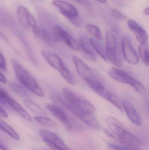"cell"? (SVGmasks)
Segmentation results:
<instances>
[{
	"label": "cell",
	"mask_w": 149,
	"mask_h": 150,
	"mask_svg": "<svg viewBox=\"0 0 149 150\" xmlns=\"http://www.w3.org/2000/svg\"><path fill=\"white\" fill-rule=\"evenodd\" d=\"M50 150L49 149H39V150Z\"/></svg>",
	"instance_id": "d590c367"
},
{
	"label": "cell",
	"mask_w": 149,
	"mask_h": 150,
	"mask_svg": "<svg viewBox=\"0 0 149 150\" xmlns=\"http://www.w3.org/2000/svg\"><path fill=\"white\" fill-rule=\"evenodd\" d=\"M8 105L15 111L23 119L29 122H31L32 119L26 110L19 104L15 100L11 97L8 101Z\"/></svg>",
	"instance_id": "ac0fdd59"
},
{
	"label": "cell",
	"mask_w": 149,
	"mask_h": 150,
	"mask_svg": "<svg viewBox=\"0 0 149 150\" xmlns=\"http://www.w3.org/2000/svg\"><path fill=\"white\" fill-rule=\"evenodd\" d=\"M39 134L43 141L52 150H71L64 141L55 133L47 130H41Z\"/></svg>",
	"instance_id": "ba28073f"
},
{
	"label": "cell",
	"mask_w": 149,
	"mask_h": 150,
	"mask_svg": "<svg viewBox=\"0 0 149 150\" xmlns=\"http://www.w3.org/2000/svg\"><path fill=\"white\" fill-rule=\"evenodd\" d=\"M59 99L60 102L71 112L87 126L94 129H98L100 128V126L99 122L95 118V115L90 114L84 110L69 104L63 98V97H59Z\"/></svg>",
	"instance_id": "5b68a950"
},
{
	"label": "cell",
	"mask_w": 149,
	"mask_h": 150,
	"mask_svg": "<svg viewBox=\"0 0 149 150\" xmlns=\"http://www.w3.org/2000/svg\"><path fill=\"white\" fill-rule=\"evenodd\" d=\"M62 92L63 98L66 102L90 114L95 115L96 109L89 101L66 87L63 89Z\"/></svg>",
	"instance_id": "277c9868"
},
{
	"label": "cell",
	"mask_w": 149,
	"mask_h": 150,
	"mask_svg": "<svg viewBox=\"0 0 149 150\" xmlns=\"http://www.w3.org/2000/svg\"><path fill=\"white\" fill-rule=\"evenodd\" d=\"M89 41L94 51L96 52L103 60L105 61L107 60L108 58L106 53V48L101 42V41L97 40L94 38L89 39Z\"/></svg>",
	"instance_id": "ffe728a7"
},
{
	"label": "cell",
	"mask_w": 149,
	"mask_h": 150,
	"mask_svg": "<svg viewBox=\"0 0 149 150\" xmlns=\"http://www.w3.org/2000/svg\"><path fill=\"white\" fill-rule=\"evenodd\" d=\"M73 62L75 67L77 74L85 82L89 80L99 79L96 73L83 60L77 56H73Z\"/></svg>",
	"instance_id": "9c48e42d"
},
{
	"label": "cell",
	"mask_w": 149,
	"mask_h": 150,
	"mask_svg": "<svg viewBox=\"0 0 149 150\" xmlns=\"http://www.w3.org/2000/svg\"><path fill=\"white\" fill-rule=\"evenodd\" d=\"M111 13L113 17L118 20L120 21H125L127 20V16L117 10H111Z\"/></svg>",
	"instance_id": "f1b7e54d"
},
{
	"label": "cell",
	"mask_w": 149,
	"mask_h": 150,
	"mask_svg": "<svg viewBox=\"0 0 149 150\" xmlns=\"http://www.w3.org/2000/svg\"><path fill=\"white\" fill-rule=\"evenodd\" d=\"M0 69L3 71L6 70V62L5 58L0 53Z\"/></svg>",
	"instance_id": "f546056e"
},
{
	"label": "cell",
	"mask_w": 149,
	"mask_h": 150,
	"mask_svg": "<svg viewBox=\"0 0 149 150\" xmlns=\"http://www.w3.org/2000/svg\"><path fill=\"white\" fill-rule=\"evenodd\" d=\"M143 14L145 15H147V16H149V7H147V8H145L144 9V11H143Z\"/></svg>",
	"instance_id": "836d02e7"
},
{
	"label": "cell",
	"mask_w": 149,
	"mask_h": 150,
	"mask_svg": "<svg viewBox=\"0 0 149 150\" xmlns=\"http://www.w3.org/2000/svg\"><path fill=\"white\" fill-rule=\"evenodd\" d=\"M77 1H78V0H77Z\"/></svg>",
	"instance_id": "8d00e7d4"
},
{
	"label": "cell",
	"mask_w": 149,
	"mask_h": 150,
	"mask_svg": "<svg viewBox=\"0 0 149 150\" xmlns=\"http://www.w3.org/2000/svg\"><path fill=\"white\" fill-rule=\"evenodd\" d=\"M10 63L18 81L24 87L38 97H45L43 91L32 75L15 59H11Z\"/></svg>",
	"instance_id": "6da1fadb"
},
{
	"label": "cell",
	"mask_w": 149,
	"mask_h": 150,
	"mask_svg": "<svg viewBox=\"0 0 149 150\" xmlns=\"http://www.w3.org/2000/svg\"><path fill=\"white\" fill-rule=\"evenodd\" d=\"M0 115L4 118L8 117V114L5 109L0 105Z\"/></svg>",
	"instance_id": "4dcf8cb0"
},
{
	"label": "cell",
	"mask_w": 149,
	"mask_h": 150,
	"mask_svg": "<svg viewBox=\"0 0 149 150\" xmlns=\"http://www.w3.org/2000/svg\"><path fill=\"white\" fill-rule=\"evenodd\" d=\"M100 96L113 104L120 111H122L123 110V103L115 93L106 89Z\"/></svg>",
	"instance_id": "d6986e66"
},
{
	"label": "cell",
	"mask_w": 149,
	"mask_h": 150,
	"mask_svg": "<svg viewBox=\"0 0 149 150\" xmlns=\"http://www.w3.org/2000/svg\"><path fill=\"white\" fill-rule=\"evenodd\" d=\"M105 48L108 59L115 67H121L122 60L118 51L117 38L112 31L108 30L106 32Z\"/></svg>",
	"instance_id": "3957f363"
},
{
	"label": "cell",
	"mask_w": 149,
	"mask_h": 150,
	"mask_svg": "<svg viewBox=\"0 0 149 150\" xmlns=\"http://www.w3.org/2000/svg\"><path fill=\"white\" fill-rule=\"evenodd\" d=\"M129 29L134 33L136 38L140 44L148 43V35L147 32L135 21L130 19L128 22Z\"/></svg>",
	"instance_id": "2e32d148"
},
{
	"label": "cell",
	"mask_w": 149,
	"mask_h": 150,
	"mask_svg": "<svg viewBox=\"0 0 149 150\" xmlns=\"http://www.w3.org/2000/svg\"><path fill=\"white\" fill-rule=\"evenodd\" d=\"M9 86L11 90L18 96L26 99L29 98V93L21 85L16 83H11L9 85Z\"/></svg>",
	"instance_id": "603a6c76"
},
{
	"label": "cell",
	"mask_w": 149,
	"mask_h": 150,
	"mask_svg": "<svg viewBox=\"0 0 149 150\" xmlns=\"http://www.w3.org/2000/svg\"><path fill=\"white\" fill-rule=\"evenodd\" d=\"M108 74L115 81L129 85L132 87L135 83L136 81H137L136 79L132 77L125 71L118 68L111 69L108 72Z\"/></svg>",
	"instance_id": "5bb4252c"
},
{
	"label": "cell",
	"mask_w": 149,
	"mask_h": 150,
	"mask_svg": "<svg viewBox=\"0 0 149 150\" xmlns=\"http://www.w3.org/2000/svg\"><path fill=\"white\" fill-rule=\"evenodd\" d=\"M45 107L63 125L65 126L69 130H72V126L71 125L70 120L65 112L58 106L52 104H46Z\"/></svg>",
	"instance_id": "4fadbf2b"
},
{
	"label": "cell",
	"mask_w": 149,
	"mask_h": 150,
	"mask_svg": "<svg viewBox=\"0 0 149 150\" xmlns=\"http://www.w3.org/2000/svg\"><path fill=\"white\" fill-rule=\"evenodd\" d=\"M108 148L111 150H137L129 146H122L112 143L108 144Z\"/></svg>",
	"instance_id": "83f0119b"
},
{
	"label": "cell",
	"mask_w": 149,
	"mask_h": 150,
	"mask_svg": "<svg viewBox=\"0 0 149 150\" xmlns=\"http://www.w3.org/2000/svg\"><path fill=\"white\" fill-rule=\"evenodd\" d=\"M0 82L3 83H6L7 82V79L6 77L1 72H0Z\"/></svg>",
	"instance_id": "1f68e13d"
},
{
	"label": "cell",
	"mask_w": 149,
	"mask_h": 150,
	"mask_svg": "<svg viewBox=\"0 0 149 150\" xmlns=\"http://www.w3.org/2000/svg\"><path fill=\"white\" fill-rule=\"evenodd\" d=\"M121 49L122 55L127 62L132 65L138 64L139 56L133 47L131 39L129 36H124L122 39Z\"/></svg>",
	"instance_id": "30bf717a"
},
{
	"label": "cell",
	"mask_w": 149,
	"mask_h": 150,
	"mask_svg": "<svg viewBox=\"0 0 149 150\" xmlns=\"http://www.w3.org/2000/svg\"><path fill=\"white\" fill-rule=\"evenodd\" d=\"M106 121L111 132L116 137L115 141L123 143L131 133L127 130L126 127L120 121L115 117L107 116Z\"/></svg>",
	"instance_id": "8992f818"
},
{
	"label": "cell",
	"mask_w": 149,
	"mask_h": 150,
	"mask_svg": "<svg viewBox=\"0 0 149 150\" xmlns=\"http://www.w3.org/2000/svg\"><path fill=\"white\" fill-rule=\"evenodd\" d=\"M34 119L38 123L45 127L52 128L57 127V124L56 122L50 118L44 117L43 116H40V115H38V116H34Z\"/></svg>",
	"instance_id": "cb8c5ba5"
},
{
	"label": "cell",
	"mask_w": 149,
	"mask_h": 150,
	"mask_svg": "<svg viewBox=\"0 0 149 150\" xmlns=\"http://www.w3.org/2000/svg\"><path fill=\"white\" fill-rule=\"evenodd\" d=\"M52 4L59 9L61 14L72 23L77 26H80V22L78 18L79 13L75 7L62 0H54Z\"/></svg>",
	"instance_id": "52a82bcc"
},
{
	"label": "cell",
	"mask_w": 149,
	"mask_h": 150,
	"mask_svg": "<svg viewBox=\"0 0 149 150\" xmlns=\"http://www.w3.org/2000/svg\"><path fill=\"white\" fill-rule=\"evenodd\" d=\"M87 32L92 36L94 37V38L100 41H102L103 40L101 32L99 28L93 24H88L87 25Z\"/></svg>",
	"instance_id": "484cf974"
},
{
	"label": "cell",
	"mask_w": 149,
	"mask_h": 150,
	"mask_svg": "<svg viewBox=\"0 0 149 150\" xmlns=\"http://www.w3.org/2000/svg\"><path fill=\"white\" fill-rule=\"evenodd\" d=\"M23 101L24 105L34 113L40 116L46 115V112L36 103L29 99H25Z\"/></svg>",
	"instance_id": "7402d4cb"
},
{
	"label": "cell",
	"mask_w": 149,
	"mask_h": 150,
	"mask_svg": "<svg viewBox=\"0 0 149 150\" xmlns=\"http://www.w3.org/2000/svg\"><path fill=\"white\" fill-rule=\"evenodd\" d=\"M97 1H99L100 2L102 3H105L106 2V0H97Z\"/></svg>",
	"instance_id": "e575fe53"
},
{
	"label": "cell",
	"mask_w": 149,
	"mask_h": 150,
	"mask_svg": "<svg viewBox=\"0 0 149 150\" xmlns=\"http://www.w3.org/2000/svg\"><path fill=\"white\" fill-rule=\"evenodd\" d=\"M140 58L146 66L149 64V49L148 43L145 44H140L139 48Z\"/></svg>",
	"instance_id": "d4e9b609"
},
{
	"label": "cell",
	"mask_w": 149,
	"mask_h": 150,
	"mask_svg": "<svg viewBox=\"0 0 149 150\" xmlns=\"http://www.w3.org/2000/svg\"><path fill=\"white\" fill-rule=\"evenodd\" d=\"M42 54L49 65L59 72L67 83L70 84H74L72 75L58 55L46 51H42Z\"/></svg>",
	"instance_id": "7a4b0ae2"
},
{
	"label": "cell",
	"mask_w": 149,
	"mask_h": 150,
	"mask_svg": "<svg viewBox=\"0 0 149 150\" xmlns=\"http://www.w3.org/2000/svg\"><path fill=\"white\" fill-rule=\"evenodd\" d=\"M10 98L11 97L8 93L0 87V104L7 107H9L8 101Z\"/></svg>",
	"instance_id": "4316f807"
},
{
	"label": "cell",
	"mask_w": 149,
	"mask_h": 150,
	"mask_svg": "<svg viewBox=\"0 0 149 150\" xmlns=\"http://www.w3.org/2000/svg\"><path fill=\"white\" fill-rule=\"evenodd\" d=\"M79 50L81 51L84 56L89 60L95 62L97 55L89 41V39L86 36L82 35L80 38L78 43Z\"/></svg>",
	"instance_id": "9a60e30c"
},
{
	"label": "cell",
	"mask_w": 149,
	"mask_h": 150,
	"mask_svg": "<svg viewBox=\"0 0 149 150\" xmlns=\"http://www.w3.org/2000/svg\"><path fill=\"white\" fill-rule=\"evenodd\" d=\"M0 129L8 134L16 141H19L20 137L17 132L7 122L0 118Z\"/></svg>",
	"instance_id": "44dd1931"
},
{
	"label": "cell",
	"mask_w": 149,
	"mask_h": 150,
	"mask_svg": "<svg viewBox=\"0 0 149 150\" xmlns=\"http://www.w3.org/2000/svg\"><path fill=\"white\" fill-rule=\"evenodd\" d=\"M18 20L24 28L34 30L38 26L37 22L29 11L23 6H20L17 10Z\"/></svg>",
	"instance_id": "7c38bea8"
},
{
	"label": "cell",
	"mask_w": 149,
	"mask_h": 150,
	"mask_svg": "<svg viewBox=\"0 0 149 150\" xmlns=\"http://www.w3.org/2000/svg\"><path fill=\"white\" fill-rule=\"evenodd\" d=\"M52 38L53 41H63L72 50L74 51L79 50L78 43L67 32L59 26L53 27Z\"/></svg>",
	"instance_id": "8fae6325"
},
{
	"label": "cell",
	"mask_w": 149,
	"mask_h": 150,
	"mask_svg": "<svg viewBox=\"0 0 149 150\" xmlns=\"http://www.w3.org/2000/svg\"><path fill=\"white\" fill-rule=\"evenodd\" d=\"M123 109L125 110L128 118L136 125L140 126L141 124V118L133 105L128 101H123Z\"/></svg>",
	"instance_id": "e0dca14e"
},
{
	"label": "cell",
	"mask_w": 149,
	"mask_h": 150,
	"mask_svg": "<svg viewBox=\"0 0 149 150\" xmlns=\"http://www.w3.org/2000/svg\"><path fill=\"white\" fill-rule=\"evenodd\" d=\"M0 150H10L2 142L1 140H0Z\"/></svg>",
	"instance_id": "d6a6232c"
}]
</instances>
